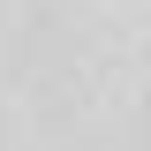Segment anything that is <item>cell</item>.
<instances>
[{"label": "cell", "mask_w": 151, "mask_h": 151, "mask_svg": "<svg viewBox=\"0 0 151 151\" xmlns=\"http://www.w3.org/2000/svg\"><path fill=\"white\" fill-rule=\"evenodd\" d=\"M0 151H151V0H0Z\"/></svg>", "instance_id": "1"}]
</instances>
